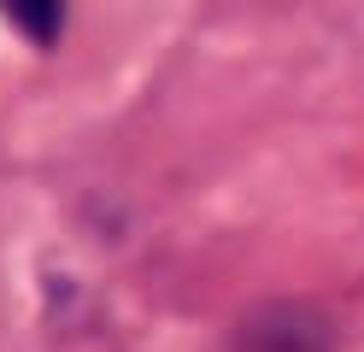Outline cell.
Instances as JSON below:
<instances>
[{
  "instance_id": "obj_1",
  "label": "cell",
  "mask_w": 364,
  "mask_h": 352,
  "mask_svg": "<svg viewBox=\"0 0 364 352\" xmlns=\"http://www.w3.org/2000/svg\"><path fill=\"white\" fill-rule=\"evenodd\" d=\"M230 352H335V329L317 305L270 299V305L241 317Z\"/></svg>"
},
{
  "instance_id": "obj_2",
  "label": "cell",
  "mask_w": 364,
  "mask_h": 352,
  "mask_svg": "<svg viewBox=\"0 0 364 352\" xmlns=\"http://www.w3.org/2000/svg\"><path fill=\"white\" fill-rule=\"evenodd\" d=\"M0 12H6V23H12L18 36L53 41L59 23H65V0H0Z\"/></svg>"
}]
</instances>
